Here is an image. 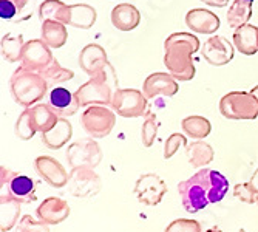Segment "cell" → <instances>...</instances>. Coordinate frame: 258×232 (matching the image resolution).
Instances as JSON below:
<instances>
[{
    "mask_svg": "<svg viewBox=\"0 0 258 232\" xmlns=\"http://www.w3.org/2000/svg\"><path fill=\"white\" fill-rule=\"evenodd\" d=\"M10 90L14 101L23 107H33L48 91V82L37 72H30L25 68H17L10 79Z\"/></svg>",
    "mask_w": 258,
    "mask_h": 232,
    "instance_id": "3",
    "label": "cell"
},
{
    "mask_svg": "<svg viewBox=\"0 0 258 232\" xmlns=\"http://www.w3.org/2000/svg\"><path fill=\"white\" fill-rule=\"evenodd\" d=\"M167 192V186L161 177L156 173L141 175L135 184V194L138 201L146 206H156L162 201Z\"/></svg>",
    "mask_w": 258,
    "mask_h": 232,
    "instance_id": "12",
    "label": "cell"
},
{
    "mask_svg": "<svg viewBox=\"0 0 258 232\" xmlns=\"http://www.w3.org/2000/svg\"><path fill=\"white\" fill-rule=\"evenodd\" d=\"M187 146V138L182 133H172L167 141L164 143V158L170 159L178 150L179 147H185Z\"/></svg>",
    "mask_w": 258,
    "mask_h": 232,
    "instance_id": "40",
    "label": "cell"
},
{
    "mask_svg": "<svg viewBox=\"0 0 258 232\" xmlns=\"http://www.w3.org/2000/svg\"><path fill=\"white\" fill-rule=\"evenodd\" d=\"M72 136H73L72 123L65 118H59V121L51 130L42 133V143L51 150H57L62 149L72 139Z\"/></svg>",
    "mask_w": 258,
    "mask_h": 232,
    "instance_id": "21",
    "label": "cell"
},
{
    "mask_svg": "<svg viewBox=\"0 0 258 232\" xmlns=\"http://www.w3.org/2000/svg\"><path fill=\"white\" fill-rule=\"evenodd\" d=\"M179 90L176 79L170 73H153L150 75L143 85V93L147 99H155L158 96L172 98Z\"/></svg>",
    "mask_w": 258,
    "mask_h": 232,
    "instance_id": "15",
    "label": "cell"
},
{
    "mask_svg": "<svg viewBox=\"0 0 258 232\" xmlns=\"http://www.w3.org/2000/svg\"><path fill=\"white\" fill-rule=\"evenodd\" d=\"M209 169H200L192 178L178 184V192L182 200V206L189 214H197L209 204L207 195Z\"/></svg>",
    "mask_w": 258,
    "mask_h": 232,
    "instance_id": "4",
    "label": "cell"
},
{
    "mask_svg": "<svg viewBox=\"0 0 258 232\" xmlns=\"http://www.w3.org/2000/svg\"><path fill=\"white\" fill-rule=\"evenodd\" d=\"M252 17V4L244 0H235L227 11V25L233 30H237L250 20Z\"/></svg>",
    "mask_w": 258,
    "mask_h": 232,
    "instance_id": "31",
    "label": "cell"
},
{
    "mask_svg": "<svg viewBox=\"0 0 258 232\" xmlns=\"http://www.w3.org/2000/svg\"><path fill=\"white\" fill-rule=\"evenodd\" d=\"M28 108H30L33 124H34L36 130L40 132V133L51 130L56 126V123L59 121V118H60V116L51 108L50 104L39 102V104H36L33 107H28Z\"/></svg>",
    "mask_w": 258,
    "mask_h": 232,
    "instance_id": "24",
    "label": "cell"
},
{
    "mask_svg": "<svg viewBox=\"0 0 258 232\" xmlns=\"http://www.w3.org/2000/svg\"><path fill=\"white\" fill-rule=\"evenodd\" d=\"M214 155L215 153L212 146L201 141V139L185 146V156L189 159L190 166L195 169H203L207 164H210L214 161Z\"/></svg>",
    "mask_w": 258,
    "mask_h": 232,
    "instance_id": "25",
    "label": "cell"
},
{
    "mask_svg": "<svg viewBox=\"0 0 258 232\" xmlns=\"http://www.w3.org/2000/svg\"><path fill=\"white\" fill-rule=\"evenodd\" d=\"M237 232H246L244 229H240V230H237Z\"/></svg>",
    "mask_w": 258,
    "mask_h": 232,
    "instance_id": "44",
    "label": "cell"
},
{
    "mask_svg": "<svg viewBox=\"0 0 258 232\" xmlns=\"http://www.w3.org/2000/svg\"><path fill=\"white\" fill-rule=\"evenodd\" d=\"M68 164L73 169L76 167H90L95 169L102 161V150L95 138H84L70 144L67 149Z\"/></svg>",
    "mask_w": 258,
    "mask_h": 232,
    "instance_id": "8",
    "label": "cell"
},
{
    "mask_svg": "<svg viewBox=\"0 0 258 232\" xmlns=\"http://www.w3.org/2000/svg\"><path fill=\"white\" fill-rule=\"evenodd\" d=\"M181 127L187 136H190L194 139H204L206 136L210 135L212 132V124L204 116H187L182 120Z\"/></svg>",
    "mask_w": 258,
    "mask_h": 232,
    "instance_id": "30",
    "label": "cell"
},
{
    "mask_svg": "<svg viewBox=\"0 0 258 232\" xmlns=\"http://www.w3.org/2000/svg\"><path fill=\"white\" fill-rule=\"evenodd\" d=\"M30 0H0V17L2 20L23 22L31 17L27 11Z\"/></svg>",
    "mask_w": 258,
    "mask_h": 232,
    "instance_id": "28",
    "label": "cell"
},
{
    "mask_svg": "<svg viewBox=\"0 0 258 232\" xmlns=\"http://www.w3.org/2000/svg\"><path fill=\"white\" fill-rule=\"evenodd\" d=\"M72 7V19H70L68 25H72L75 28L81 30H88L96 23V10L85 5V4H76V5H70Z\"/></svg>",
    "mask_w": 258,
    "mask_h": 232,
    "instance_id": "29",
    "label": "cell"
},
{
    "mask_svg": "<svg viewBox=\"0 0 258 232\" xmlns=\"http://www.w3.org/2000/svg\"><path fill=\"white\" fill-rule=\"evenodd\" d=\"M201 2L209 7H217V8H224L229 5V0H201Z\"/></svg>",
    "mask_w": 258,
    "mask_h": 232,
    "instance_id": "41",
    "label": "cell"
},
{
    "mask_svg": "<svg viewBox=\"0 0 258 232\" xmlns=\"http://www.w3.org/2000/svg\"><path fill=\"white\" fill-rule=\"evenodd\" d=\"M23 36L22 34H7L2 37V43H0V51H2V57L7 62H20L22 53H23Z\"/></svg>",
    "mask_w": 258,
    "mask_h": 232,
    "instance_id": "32",
    "label": "cell"
},
{
    "mask_svg": "<svg viewBox=\"0 0 258 232\" xmlns=\"http://www.w3.org/2000/svg\"><path fill=\"white\" fill-rule=\"evenodd\" d=\"M39 19L60 22L63 25H68L72 19V7L63 4L62 0H43L39 5Z\"/></svg>",
    "mask_w": 258,
    "mask_h": 232,
    "instance_id": "23",
    "label": "cell"
},
{
    "mask_svg": "<svg viewBox=\"0 0 258 232\" xmlns=\"http://www.w3.org/2000/svg\"><path fill=\"white\" fill-rule=\"evenodd\" d=\"M36 215L46 224H59L70 217V206L63 198L48 197L39 204Z\"/></svg>",
    "mask_w": 258,
    "mask_h": 232,
    "instance_id": "16",
    "label": "cell"
},
{
    "mask_svg": "<svg viewBox=\"0 0 258 232\" xmlns=\"http://www.w3.org/2000/svg\"><path fill=\"white\" fill-rule=\"evenodd\" d=\"M34 169L39 173V177L46 184H50L51 188L60 189L68 184L70 173H67L65 167L53 156H48V155L37 156L34 159Z\"/></svg>",
    "mask_w": 258,
    "mask_h": 232,
    "instance_id": "13",
    "label": "cell"
},
{
    "mask_svg": "<svg viewBox=\"0 0 258 232\" xmlns=\"http://www.w3.org/2000/svg\"><path fill=\"white\" fill-rule=\"evenodd\" d=\"M144 123H143V129H141V139H143V144L144 147H152V144L155 143L156 135H158V118L153 111H149L144 114Z\"/></svg>",
    "mask_w": 258,
    "mask_h": 232,
    "instance_id": "35",
    "label": "cell"
},
{
    "mask_svg": "<svg viewBox=\"0 0 258 232\" xmlns=\"http://www.w3.org/2000/svg\"><path fill=\"white\" fill-rule=\"evenodd\" d=\"M48 104L51 105V108L60 116V118H67V116H73L81 104L76 98L75 93H72L70 90L63 88V87H54L50 95H48Z\"/></svg>",
    "mask_w": 258,
    "mask_h": 232,
    "instance_id": "19",
    "label": "cell"
},
{
    "mask_svg": "<svg viewBox=\"0 0 258 232\" xmlns=\"http://www.w3.org/2000/svg\"><path fill=\"white\" fill-rule=\"evenodd\" d=\"M110 107L122 118H139L147 113L149 102L143 91L135 88H118L114 91Z\"/></svg>",
    "mask_w": 258,
    "mask_h": 232,
    "instance_id": "7",
    "label": "cell"
},
{
    "mask_svg": "<svg viewBox=\"0 0 258 232\" xmlns=\"http://www.w3.org/2000/svg\"><path fill=\"white\" fill-rule=\"evenodd\" d=\"M82 129L91 138H105L116 124V114L107 105H90L81 116Z\"/></svg>",
    "mask_w": 258,
    "mask_h": 232,
    "instance_id": "6",
    "label": "cell"
},
{
    "mask_svg": "<svg viewBox=\"0 0 258 232\" xmlns=\"http://www.w3.org/2000/svg\"><path fill=\"white\" fill-rule=\"evenodd\" d=\"M233 46L244 56L258 53V28L250 23L237 28L233 33Z\"/></svg>",
    "mask_w": 258,
    "mask_h": 232,
    "instance_id": "22",
    "label": "cell"
},
{
    "mask_svg": "<svg viewBox=\"0 0 258 232\" xmlns=\"http://www.w3.org/2000/svg\"><path fill=\"white\" fill-rule=\"evenodd\" d=\"M141 22V13L132 4H119L111 11V23L119 31H132Z\"/></svg>",
    "mask_w": 258,
    "mask_h": 232,
    "instance_id": "20",
    "label": "cell"
},
{
    "mask_svg": "<svg viewBox=\"0 0 258 232\" xmlns=\"http://www.w3.org/2000/svg\"><path fill=\"white\" fill-rule=\"evenodd\" d=\"M164 232H201V224L192 218H178L164 229Z\"/></svg>",
    "mask_w": 258,
    "mask_h": 232,
    "instance_id": "39",
    "label": "cell"
},
{
    "mask_svg": "<svg viewBox=\"0 0 258 232\" xmlns=\"http://www.w3.org/2000/svg\"><path fill=\"white\" fill-rule=\"evenodd\" d=\"M14 130H16V135L20 139H23V141H28V139H31L37 133V130H36V127L33 124V120H31L30 108H25L20 113V116L17 118Z\"/></svg>",
    "mask_w": 258,
    "mask_h": 232,
    "instance_id": "36",
    "label": "cell"
},
{
    "mask_svg": "<svg viewBox=\"0 0 258 232\" xmlns=\"http://www.w3.org/2000/svg\"><path fill=\"white\" fill-rule=\"evenodd\" d=\"M229 191V181L227 178L214 169H209V186H207V195L209 203H220Z\"/></svg>",
    "mask_w": 258,
    "mask_h": 232,
    "instance_id": "33",
    "label": "cell"
},
{
    "mask_svg": "<svg viewBox=\"0 0 258 232\" xmlns=\"http://www.w3.org/2000/svg\"><path fill=\"white\" fill-rule=\"evenodd\" d=\"M116 90H118V78H116L114 68L108 62L99 75L90 78L88 82H85L76 90L75 95L81 107L111 105Z\"/></svg>",
    "mask_w": 258,
    "mask_h": 232,
    "instance_id": "2",
    "label": "cell"
},
{
    "mask_svg": "<svg viewBox=\"0 0 258 232\" xmlns=\"http://www.w3.org/2000/svg\"><path fill=\"white\" fill-rule=\"evenodd\" d=\"M233 195L243 203L247 204H256L258 203V189L249 181V183H240L233 188Z\"/></svg>",
    "mask_w": 258,
    "mask_h": 232,
    "instance_id": "37",
    "label": "cell"
},
{
    "mask_svg": "<svg viewBox=\"0 0 258 232\" xmlns=\"http://www.w3.org/2000/svg\"><path fill=\"white\" fill-rule=\"evenodd\" d=\"M200 46L198 37L192 33H173L164 40V65L176 81L194 79L195 64L192 54L200 50Z\"/></svg>",
    "mask_w": 258,
    "mask_h": 232,
    "instance_id": "1",
    "label": "cell"
},
{
    "mask_svg": "<svg viewBox=\"0 0 258 232\" xmlns=\"http://www.w3.org/2000/svg\"><path fill=\"white\" fill-rule=\"evenodd\" d=\"M233 45L224 36H212L207 39L201 48V54L206 62L214 67H223L233 59Z\"/></svg>",
    "mask_w": 258,
    "mask_h": 232,
    "instance_id": "14",
    "label": "cell"
},
{
    "mask_svg": "<svg viewBox=\"0 0 258 232\" xmlns=\"http://www.w3.org/2000/svg\"><path fill=\"white\" fill-rule=\"evenodd\" d=\"M40 34H42V40L48 45L50 48H62L68 39L67 25H63L60 22H54V20L42 22Z\"/></svg>",
    "mask_w": 258,
    "mask_h": 232,
    "instance_id": "26",
    "label": "cell"
},
{
    "mask_svg": "<svg viewBox=\"0 0 258 232\" xmlns=\"http://www.w3.org/2000/svg\"><path fill=\"white\" fill-rule=\"evenodd\" d=\"M53 53L51 48L46 45L42 39H33L25 43L22 53V61L20 67L30 70V72H37L40 73L45 70L51 62H53Z\"/></svg>",
    "mask_w": 258,
    "mask_h": 232,
    "instance_id": "11",
    "label": "cell"
},
{
    "mask_svg": "<svg viewBox=\"0 0 258 232\" xmlns=\"http://www.w3.org/2000/svg\"><path fill=\"white\" fill-rule=\"evenodd\" d=\"M185 25L192 33L214 34L220 28L221 22L217 14L204 8H194L185 14Z\"/></svg>",
    "mask_w": 258,
    "mask_h": 232,
    "instance_id": "17",
    "label": "cell"
},
{
    "mask_svg": "<svg viewBox=\"0 0 258 232\" xmlns=\"http://www.w3.org/2000/svg\"><path fill=\"white\" fill-rule=\"evenodd\" d=\"M16 232H50V227L40 220H34L31 215H23L17 223Z\"/></svg>",
    "mask_w": 258,
    "mask_h": 232,
    "instance_id": "38",
    "label": "cell"
},
{
    "mask_svg": "<svg viewBox=\"0 0 258 232\" xmlns=\"http://www.w3.org/2000/svg\"><path fill=\"white\" fill-rule=\"evenodd\" d=\"M20 215V203L16 201L13 197L2 194L0 198V229L2 232L11 230L16 223H19Z\"/></svg>",
    "mask_w": 258,
    "mask_h": 232,
    "instance_id": "27",
    "label": "cell"
},
{
    "mask_svg": "<svg viewBox=\"0 0 258 232\" xmlns=\"http://www.w3.org/2000/svg\"><path fill=\"white\" fill-rule=\"evenodd\" d=\"M2 188H7V194L5 192H2V194L13 197L20 204L33 203L37 200L34 180L27 175L11 172L5 167H2Z\"/></svg>",
    "mask_w": 258,
    "mask_h": 232,
    "instance_id": "9",
    "label": "cell"
},
{
    "mask_svg": "<svg viewBox=\"0 0 258 232\" xmlns=\"http://www.w3.org/2000/svg\"><path fill=\"white\" fill-rule=\"evenodd\" d=\"M108 64V59H107V53L105 50L102 48L101 45L98 43H88L85 45L84 48L81 50V54H79V65L84 72L93 78L99 75L102 70L105 68V65Z\"/></svg>",
    "mask_w": 258,
    "mask_h": 232,
    "instance_id": "18",
    "label": "cell"
},
{
    "mask_svg": "<svg viewBox=\"0 0 258 232\" xmlns=\"http://www.w3.org/2000/svg\"><path fill=\"white\" fill-rule=\"evenodd\" d=\"M40 75L45 78L46 82H48V85L50 84H62V82H67L75 78L73 70H68L65 67H62L57 59H53V62L48 67L42 70Z\"/></svg>",
    "mask_w": 258,
    "mask_h": 232,
    "instance_id": "34",
    "label": "cell"
},
{
    "mask_svg": "<svg viewBox=\"0 0 258 232\" xmlns=\"http://www.w3.org/2000/svg\"><path fill=\"white\" fill-rule=\"evenodd\" d=\"M250 183H252V184L255 186V188L258 189V169H256V170H255V173L252 175V178H250Z\"/></svg>",
    "mask_w": 258,
    "mask_h": 232,
    "instance_id": "42",
    "label": "cell"
},
{
    "mask_svg": "<svg viewBox=\"0 0 258 232\" xmlns=\"http://www.w3.org/2000/svg\"><path fill=\"white\" fill-rule=\"evenodd\" d=\"M67 186L73 197L90 198L101 191V178L90 167H76L70 172Z\"/></svg>",
    "mask_w": 258,
    "mask_h": 232,
    "instance_id": "10",
    "label": "cell"
},
{
    "mask_svg": "<svg viewBox=\"0 0 258 232\" xmlns=\"http://www.w3.org/2000/svg\"><path fill=\"white\" fill-rule=\"evenodd\" d=\"M250 93H252V95H253V96H255V98L258 99V85H255V87H253V88L250 90Z\"/></svg>",
    "mask_w": 258,
    "mask_h": 232,
    "instance_id": "43",
    "label": "cell"
},
{
    "mask_svg": "<svg viewBox=\"0 0 258 232\" xmlns=\"http://www.w3.org/2000/svg\"><path fill=\"white\" fill-rule=\"evenodd\" d=\"M220 111L233 121H252L258 118V99L250 91H230L220 101Z\"/></svg>",
    "mask_w": 258,
    "mask_h": 232,
    "instance_id": "5",
    "label": "cell"
}]
</instances>
